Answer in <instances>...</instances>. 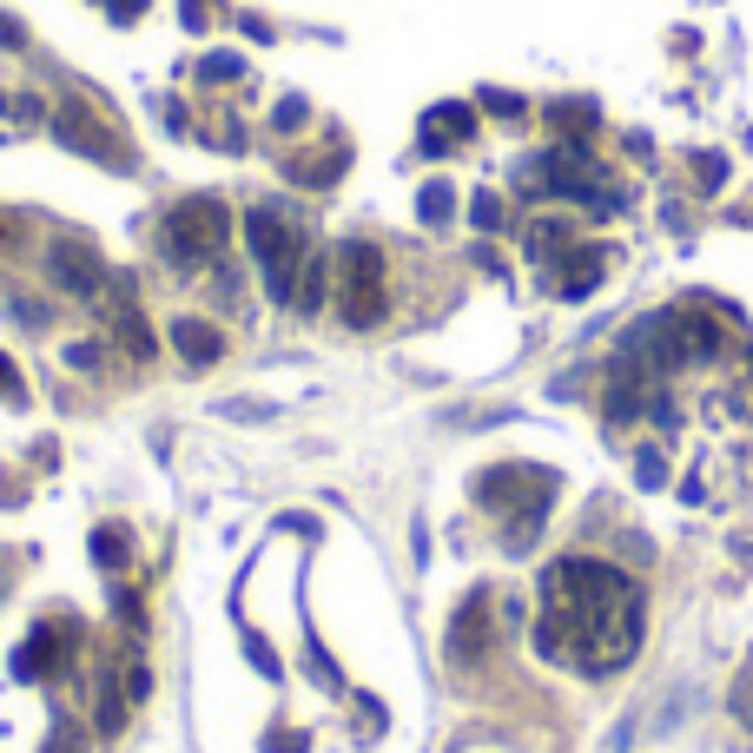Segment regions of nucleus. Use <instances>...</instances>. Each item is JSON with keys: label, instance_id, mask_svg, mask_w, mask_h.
I'll return each instance as SVG.
<instances>
[{"label": "nucleus", "instance_id": "obj_19", "mask_svg": "<svg viewBox=\"0 0 753 753\" xmlns=\"http://www.w3.org/2000/svg\"><path fill=\"white\" fill-rule=\"evenodd\" d=\"M278 126H284V132L304 126V99H284V106H278Z\"/></svg>", "mask_w": 753, "mask_h": 753}, {"label": "nucleus", "instance_id": "obj_11", "mask_svg": "<svg viewBox=\"0 0 753 753\" xmlns=\"http://www.w3.org/2000/svg\"><path fill=\"white\" fill-rule=\"evenodd\" d=\"M179 351H185V364H212L218 357V331L212 324H179Z\"/></svg>", "mask_w": 753, "mask_h": 753}, {"label": "nucleus", "instance_id": "obj_1", "mask_svg": "<svg viewBox=\"0 0 753 753\" xmlns=\"http://www.w3.org/2000/svg\"><path fill=\"white\" fill-rule=\"evenodd\" d=\"M536 655L556 668H575L589 681L622 675L642 655V589L615 562L569 556L542 575V622Z\"/></svg>", "mask_w": 753, "mask_h": 753}, {"label": "nucleus", "instance_id": "obj_3", "mask_svg": "<svg viewBox=\"0 0 753 753\" xmlns=\"http://www.w3.org/2000/svg\"><path fill=\"white\" fill-rule=\"evenodd\" d=\"M476 503L509 516V549L523 556V549L536 542L542 516L556 509V476L536 470V463H503V470H490V476L476 483Z\"/></svg>", "mask_w": 753, "mask_h": 753}, {"label": "nucleus", "instance_id": "obj_16", "mask_svg": "<svg viewBox=\"0 0 753 753\" xmlns=\"http://www.w3.org/2000/svg\"><path fill=\"white\" fill-rule=\"evenodd\" d=\"M470 218H476L483 232H496V225H503V198H496V192H476V205H470Z\"/></svg>", "mask_w": 753, "mask_h": 753}, {"label": "nucleus", "instance_id": "obj_13", "mask_svg": "<svg viewBox=\"0 0 753 753\" xmlns=\"http://www.w3.org/2000/svg\"><path fill=\"white\" fill-rule=\"evenodd\" d=\"M417 212H423V225H443L450 212H456V192L437 179V185H423V198H417Z\"/></svg>", "mask_w": 753, "mask_h": 753}, {"label": "nucleus", "instance_id": "obj_18", "mask_svg": "<svg viewBox=\"0 0 753 753\" xmlns=\"http://www.w3.org/2000/svg\"><path fill=\"white\" fill-rule=\"evenodd\" d=\"M483 106H490V112H509V119L523 112V99H516V93H483Z\"/></svg>", "mask_w": 753, "mask_h": 753}, {"label": "nucleus", "instance_id": "obj_10", "mask_svg": "<svg viewBox=\"0 0 753 753\" xmlns=\"http://www.w3.org/2000/svg\"><path fill=\"white\" fill-rule=\"evenodd\" d=\"M483 635H490V609H483V595L456 615V635H450V648H456V661H476L483 655Z\"/></svg>", "mask_w": 753, "mask_h": 753}, {"label": "nucleus", "instance_id": "obj_9", "mask_svg": "<svg viewBox=\"0 0 753 753\" xmlns=\"http://www.w3.org/2000/svg\"><path fill=\"white\" fill-rule=\"evenodd\" d=\"M602 265H609V258H602L595 245L569 251V258H562V284H556V291H562V298H589V291L602 284Z\"/></svg>", "mask_w": 753, "mask_h": 753}, {"label": "nucleus", "instance_id": "obj_21", "mask_svg": "<svg viewBox=\"0 0 753 753\" xmlns=\"http://www.w3.org/2000/svg\"><path fill=\"white\" fill-rule=\"evenodd\" d=\"M0 46H26V33H20V20H7V13H0Z\"/></svg>", "mask_w": 753, "mask_h": 753}, {"label": "nucleus", "instance_id": "obj_22", "mask_svg": "<svg viewBox=\"0 0 753 753\" xmlns=\"http://www.w3.org/2000/svg\"><path fill=\"white\" fill-rule=\"evenodd\" d=\"M0 397H20V384H13V364L0 357Z\"/></svg>", "mask_w": 753, "mask_h": 753}, {"label": "nucleus", "instance_id": "obj_4", "mask_svg": "<svg viewBox=\"0 0 753 753\" xmlns=\"http://www.w3.org/2000/svg\"><path fill=\"white\" fill-rule=\"evenodd\" d=\"M245 238H251V258L265 271V291L278 304H298V278H304V238L278 218V212H251L245 218Z\"/></svg>", "mask_w": 753, "mask_h": 753}, {"label": "nucleus", "instance_id": "obj_7", "mask_svg": "<svg viewBox=\"0 0 753 753\" xmlns=\"http://www.w3.org/2000/svg\"><path fill=\"white\" fill-rule=\"evenodd\" d=\"M46 271L66 284V291H99V251H86V245H53L46 251Z\"/></svg>", "mask_w": 753, "mask_h": 753}, {"label": "nucleus", "instance_id": "obj_2", "mask_svg": "<svg viewBox=\"0 0 753 753\" xmlns=\"http://www.w3.org/2000/svg\"><path fill=\"white\" fill-rule=\"evenodd\" d=\"M622 357L648 377H668V370H688L701 357H721V324L708 311H661V318H642L628 331Z\"/></svg>", "mask_w": 753, "mask_h": 753}, {"label": "nucleus", "instance_id": "obj_20", "mask_svg": "<svg viewBox=\"0 0 753 753\" xmlns=\"http://www.w3.org/2000/svg\"><path fill=\"white\" fill-rule=\"evenodd\" d=\"M695 165H701V185H721V172H728V165H721V159H714V152H701V159H695Z\"/></svg>", "mask_w": 753, "mask_h": 753}, {"label": "nucleus", "instance_id": "obj_15", "mask_svg": "<svg viewBox=\"0 0 753 753\" xmlns=\"http://www.w3.org/2000/svg\"><path fill=\"white\" fill-rule=\"evenodd\" d=\"M562 245H569V225H536V232H529V251H536V258H556Z\"/></svg>", "mask_w": 753, "mask_h": 753}, {"label": "nucleus", "instance_id": "obj_14", "mask_svg": "<svg viewBox=\"0 0 753 753\" xmlns=\"http://www.w3.org/2000/svg\"><path fill=\"white\" fill-rule=\"evenodd\" d=\"M93 562L119 569V562H126V529H99V536H93Z\"/></svg>", "mask_w": 753, "mask_h": 753}, {"label": "nucleus", "instance_id": "obj_12", "mask_svg": "<svg viewBox=\"0 0 753 753\" xmlns=\"http://www.w3.org/2000/svg\"><path fill=\"white\" fill-rule=\"evenodd\" d=\"M53 661H60V655H53V635L40 628V635L26 642V655L13 661V675H20V681H33V675H40V668H53Z\"/></svg>", "mask_w": 753, "mask_h": 753}, {"label": "nucleus", "instance_id": "obj_6", "mask_svg": "<svg viewBox=\"0 0 753 753\" xmlns=\"http://www.w3.org/2000/svg\"><path fill=\"white\" fill-rule=\"evenodd\" d=\"M344 318L357 331L384 318V258L370 245H344Z\"/></svg>", "mask_w": 753, "mask_h": 753}, {"label": "nucleus", "instance_id": "obj_17", "mask_svg": "<svg viewBox=\"0 0 753 753\" xmlns=\"http://www.w3.org/2000/svg\"><path fill=\"white\" fill-rule=\"evenodd\" d=\"M205 73H212V79H238V73H245V60H238V53H212V60H205Z\"/></svg>", "mask_w": 753, "mask_h": 753}, {"label": "nucleus", "instance_id": "obj_23", "mask_svg": "<svg viewBox=\"0 0 753 753\" xmlns=\"http://www.w3.org/2000/svg\"><path fill=\"white\" fill-rule=\"evenodd\" d=\"M139 7H146V0H112V13H119V20H132Z\"/></svg>", "mask_w": 753, "mask_h": 753}, {"label": "nucleus", "instance_id": "obj_8", "mask_svg": "<svg viewBox=\"0 0 753 753\" xmlns=\"http://www.w3.org/2000/svg\"><path fill=\"white\" fill-rule=\"evenodd\" d=\"M476 132V112L470 106H430L423 112V152H450Z\"/></svg>", "mask_w": 753, "mask_h": 753}, {"label": "nucleus", "instance_id": "obj_5", "mask_svg": "<svg viewBox=\"0 0 753 753\" xmlns=\"http://www.w3.org/2000/svg\"><path fill=\"white\" fill-rule=\"evenodd\" d=\"M159 245H165L172 265H205V258L225 245V205H218V198H185V205L165 218Z\"/></svg>", "mask_w": 753, "mask_h": 753}]
</instances>
